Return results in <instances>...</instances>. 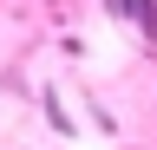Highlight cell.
Returning <instances> with one entry per match:
<instances>
[{"instance_id":"1","label":"cell","mask_w":157,"mask_h":150,"mask_svg":"<svg viewBox=\"0 0 157 150\" xmlns=\"http://www.w3.org/2000/svg\"><path fill=\"white\" fill-rule=\"evenodd\" d=\"M124 20L137 26V39L157 46V0H124Z\"/></svg>"},{"instance_id":"2","label":"cell","mask_w":157,"mask_h":150,"mask_svg":"<svg viewBox=\"0 0 157 150\" xmlns=\"http://www.w3.org/2000/svg\"><path fill=\"white\" fill-rule=\"evenodd\" d=\"M39 104H46V118H52V130H59V137H78V118H72V111H66V98H59V91L46 85V91H39Z\"/></svg>"}]
</instances>
